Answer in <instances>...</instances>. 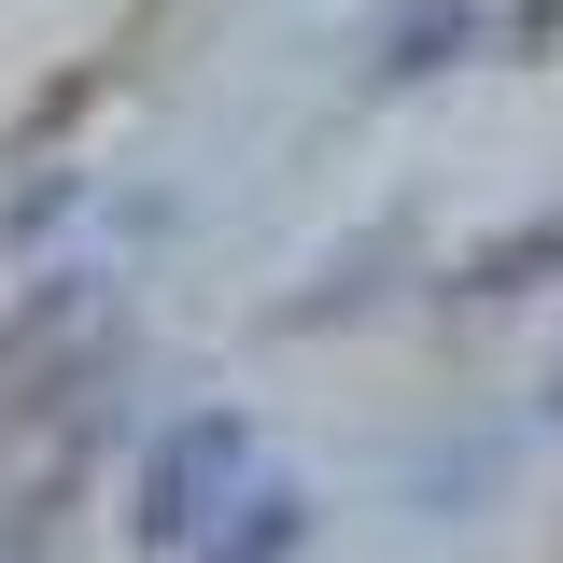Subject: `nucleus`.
Returning <instances> with one entry per match:
<instances>
[{"mask_svg": "<svg viewBox=\"0 0 563 563\" xmlns=\"http://www.w3.org/2000/svg\"><path fill=\"white\" fill-rule=\"evenodd\" d=\"M85 352H99V282H43L14 324H0V409H43L85 380Z\"/></svg>", "mask_w": 563, "mask_h": 563, "instance_id": "nucleus-2", "label": "nucleus"}, {"mask_svg": "<svg viewBox=\"0 0 563 563\" xmlns=\"http://www.w3.org/2000/svg\"><path fill=\"white\" fill-rule=\"evenodd\" d=\"M296 536H310V507L254 479V493H240V507H225V521H211V536H198L184 563H296Z\"/></svg>", "mask_w": 563, "mask_h": 563, "instance_id": "nucleus-3", "label": "nucleus"}, {"mask_svg": "<svg viewBox=\"0 0 563 563\" xmlns=\"http://www.w3.org/2000/svg\"><path fill=\"white\" fill-rule=\"evenodd\" d=\"M563 268V211H536V225H507L493 254H465V296H521V282Z\"/></svg>", "mask_w": 563, "mask_h": 563, "instance_id": "nucleus-4", "label": "nucleus"}, {"mask_svg": "<svg viewBox=\"0 0 563 563\" xmlns=\"http://www.w3.org/2000/svg\"><path fill=\"white\" fill-rule=\"evenodd\" d=\"M550 409H563V366H550Z\"/></svg>", "mask_w": 563, "mask_h": 563, "instance_id": "nucleus-5", "label": "nucleus"}, {"mask_svg": "<svg viewBox=\"0 0 563 563\" xmlns=\"http://www.w3.org/2000/svg\"><path fill=\"white\" fill-rule=\"evenodd\" d=\"M254 493V422H225V409H198V422H169L155 451H141V493H128V536L141 550H198L211 521Z\"/></svg>", "mask_w": 563, "mask_h": 563, "instance_id": "nucleus-1", "label": "nucleus"}]
</instances>
